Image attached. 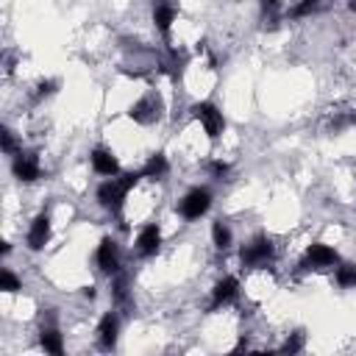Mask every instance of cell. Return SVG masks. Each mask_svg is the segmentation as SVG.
Segmentation results:
<instances>
[{"label": "cell", "instance_id": "obj_1", "mask_svg": "<svg viewBox=\"0 0 356 356\" xmlns=\"http://www.w3.org/2000/svg\"><path fill=\"white\" fill-rule=\"evenodd\" d=\"M139 178H142V172H125L122 178H111V181L100 184V189H97V200H100V206L117 214V211L122 209V203H125V195L136 186Z\"/></svg>", "mask_w": 356, "mask_h": 356}, {"label": "cell", "instance_id": "obj_2", "mask_svg": "<svg viewBox=\"0 0 356 356\" xmlns=\"http://www.w3.org/2000/svg\"><path fill=\"white\" fill-rule=\"evenodd\" d=\"M273 256H275V250H273V242H270L267 236L250 239V242L242 248V253H239V259H242L245 267H264V264L273 261Z\"/></svg>", "mask_w": 356, "mask_h": 356}, {"label": "cell", "instance_id": "obj_3", "mask_svg": "<svg viewBox=\"0 0 356 356\" xmlns=\"http://www.w3.org/2000/svg\"><path fill=\"white\" fill-rule=\"evenodd\" d=\"M209 206H211V192L195 186V189H189V192L184 195V200L178 203V211H181V217H186V220H197V217H203V214L209 211Z\"/></svg>", "mask_w": 356, "mask_h": 356}, {"label": "cell", "instance_id": "obj_4", "mask_svg": "<svg viewBox=\"0 0 356 356\" xmlns=\"http://www.w3.org/2000/svg\"><path fill=\"white\" fill-rule=\"evenodd\" d=\"M192 117L203 125V131L209 134V139H217L222 134V128H225V120H222L220 108L211 106V103H195L192 106Z\"/></svg>", "mask_w": 356, "mask_h": 356}, {"label": "cell", "instance_id": "obj_5", "mask_svg": "<svg viewBox=\"0 0 356 356\" xmlns=\"http://www.w3.org/2000/svg\"><path fill=\"white\" fill-rule=\"evenodd\" d=\"M337 261H339L337 250H331L323 242H314V245L306 248V253L300 259V270H323V267H334Z\"/></svg>", "mask_w": 356, "mask_h": 356}, {"label": "cell", "instance_id": "obj_6", "mask_svg": "<svg viewBox=\"0 0 356 356\" xmlns=\"http://www.w3.org/2000/svg\"><path fill=\"white\" fill-rule=\"evenodd\" d=\"M11 170H14V175H17L19 181H25V184H31V181H36V178L42 175V167H39V156H36V153H17Z\"/></svg>", "mask_w": 356, "mask_h": 356}, {"label": "cell", "instance_id": "obj_7", "mask_svg": "<svg viewBox=\"0 0 356 356\" xmlns=\"http://www.w3.org/2000/svg\"><path fill=\"white\" fill-rule=\"evenodd\" d=\"M95 259H97V267H100L106 275H114V273L120 270V253H117V245H114L111 236H103V239H100Z\"/></svg>", "mask_w": 356, "mask_h": 356}, {"label": "cell", "instance_id": "obj_8", "mask_svg": "<svg viewBox=\"0 0 356 356\" xmlns=\"http://www.w3.org/2000/svg\"><path fill=\"white\" fill-rule=\"evenodd\" d=\"M117 334H120V317L114 312L103 314L100 317V325H97V345L103 350H111L117 345Z\"/></svg>", "mask_w": 356, "mask_h": 356}, {"label": "cell", "instance_id": "obj_9", "mask_svg": "<svg viewBox=\"0 0 356 356\" xmlns=\"http://www.w3.org/2000/svg\"><path fill=\"white\" fill-rule=\"evenodd\" d=\"M47 239H50V217L42 211V214L33 217V222L28 228V248L31 250H42L47 245Z\"/></svg>", "mask_w": 356, "mask_h": 356}, {"label": "cell", "instance_id": "obj_10", "mask_svg": "<svg viewBox=\"0 0 356 356\" xmlns=\"http://www.w3.org/2000/svg\"><path fill=\"white\" fill-rule=\"evenodd\" d=\"M128 117H131L134 122H142V125L156 122V120H159V100H153V97L136 100V103L128 108Z\"/></svg>", "mask_w": 356, "mask_h": 356}, {"label": "cell", "instance_id": "obj_11", "mask_svg": "<svg viewBox=\"0 0 356 356\" xmlns=\"http://www.w3.org/2000/svg\"><path fill=\"white\" fill-rule=\"evenodd\" d=\"M159 245H161V231H159V225H156V222L145 225V228L139 231V236H136V250H139V256H153V253L159 250Z\"/></svg>", "mask_w": 356, "mask_h": 356}, {"label": "cell", "instance_id": "obj_12", "mask_svg": "<svg viewBox=\"0 0 356 356\" xmlns=\"http://www.w3.org/2000/svg\"><path fill=\"white\" fill-rule=\"evenodd\" d=\"M236 292H239V281L236 278H222V281H217L214 284V292H211V309H220V306H225V303H231L234 298H236Z\"/></svg>", "mask_w": 356, "mask_h": 356}, {"label": "cell", "instance_id": "obj_13", "mask_svg": "<svg viewBox=\"0 0 356 356\" xmlns=\"http://www.w3.org/2000/svg\"><path fill=\"white\" fill-rule=\"evenodd\" d=\"M89 159H92L95 172H100V175H117V172H120V161H117L114 153L106 150V147H95Z\"/></svg>", "mask_w": 356, "mask_h": 356}, {"label": "cell", "instance_id": "obj_14", "mask_svg": "<svg viewBox=\"0 0 356 356\" xmlns=\"http://www.w3.org/2000/svg\"><path fill=\"white\" fill-rule=\"evenodd\" d=\"M172 19H175V6L170 0H153V22L156 28L167 36L170 28H172Z\"/></svg>", "mask_w": 356, "mask_h": 356}, {"label": "cell", "instance_id": "obj_15", "mask_svg": "<svg viewBox=\"0 0 356 356\" xmlns=\"http://www.w3.org/2000/svg\"><path fill=\"white\" fill-rule=\"evenodd\" d=\"M167 170H170V164H167V159H164V153H153L150 159H147V164L142 167V178H164L167 175Z\"/></svg>", "mask_w": 356, "mask_h": 356}, {"label": "cell", "instance_id": "obj_16", "mask_svg": "<svg viewBox=\"0 0 356 356\" xmlns=\"http://www.w3.org/2000/svg\"><path fill=\"white\" fill-rule=\"evenodd\" d=\"M39 342H42V348L47 350V353H64V345H61V334L56 331V328H42V337H39Z\"/></svg>", "mask_w": 356, "mask_h": 356}, {"label": "cell", "instance_id": "obj_17", "mask_svg": "<svg viewBox=\"0 0 356 356\" xmlns=\"http://www.w3.org/2000/svg\"><path fill=\"white\" fill-rule=\"evenodd\" d=\"M211 239H214V248L217 250H228L231 248V228L225 225V222H214L211 225Z\"/></svg>", "mask_w": 356, "mask_h": 356}, {"label": "cell", "instance_id": "obj_18", "mask_svg": "<svg viewBox=\"0 0 356 356\" xmlns=\"http://www.w3.org/2000/svg\"><path fill=\"white\" fill-rule=\"evenodd\" d=\"M337 284L345 286V289L356 286V264H342V267H337Z\"/></svg>", "mask_w": 356, "mask_h": 356}, {"label": "cell", "instance_id": "obj_19", "mask_svg": "<svg viewBox=\"0 0 356 356\" xmlns=\"http://www.w3.org/2000/svg\"><path fill=\"white\" fill-rule=\"evenodd\" d=\"M356 125V111H339L337 120L331 122V131H342V128H350Z\"/></svg>", "mask_w": 356, "mask_h": 356}, {"label": "cell", "instance_id": "obj_20", "mask_svg": "<svg viewBox=\"0 0 356 356\" xmlns=\"http://www.w3.org/2000/svg\"><path fill=\"white\" fill-rule=\"evenodd\" d=\"M0 289H3V292H17V289H19V278H17L11 270H3V273H0Z\"/></svg>", "mask_w": 356, "mask_h": 356}, {"label": "cell", "instance_id": "obj_21", "mask_svg": "<svg viewBox=\"0 0 356 356\" xmlns=\"http://www.w3.org/2000/svg\"><path fill=\"white\" fill-rule=\"evenodd\" d=\"M300 348H303V334L298 331V334H292V339H286V342H284V348H281V350H284V353H298Z\"/></svg>", "mask_w": 356, "mask_h": 356}, {"label": "cell", "instance_id": "obj_22", "mask_svg": "<svg viewBox=\"0 0 356 356\" xmlns=\"http://www.w3.org/2000/svg\"><path fill=\"white\" fill-rule=\"evenodd\" d=\"M317 3H320V0H300V3L292 8V17H303V14H309L312 8H317Z\"/></svg>", "mask_w": 356, "mask_h": 356}, {"label": "cell", "instance_id": "obj_23", "mask_svg": "<svg viewBox=\"0 0 356 356\" xmlns=\"http://www.w3.org/2000/svg\"><path fill=\"white\" fill-rule=\"evenodd\" d=\"M261 8H264V14H267L270 19H275V14H278V8H281V0H261Z\"/></svg>", "mask_w": 356, "mask_h": 356}, {"label": "cell", "instance_id": "obj_24", "mask_svg": "<svg viewBox=\"0 0 356 356\" xmlns=\"http://www.w3.org/2000/svg\"><path fill=\"white\" fill-rule=\"evenodd\" d=\"M53 89H56V83H53V81H42V83H39V92H36V97H47V95H53Z\"/></svg>", "mask_w": 356, "mask_h": 356}, {"label": "cell", "instance_id": "obj_25", "mask_svg": "<svg viewBox=\"0 0 356 356\" xmlns=\"http://www.w3.org/2000/svg\"><path fill=\"white\" fill-rule=\"evenodd\" d=\"M3 150L6 153H14V136H11V131H3Z\"/></svg>", "mask_w": 356, "mask_h": 356}, {"label": "cell", "instance_id": "obj_26", "mask_svg": "<svg viewBox=\"0 0 356 356\" xmlns=\"http://www.w3.org/2000/svg\"><path fill=\"white\" fill-rule=\"evenodd\" d=\"M211 172H214L217 178H222V175L228 172V164H225V161H211Z\"/></svg>", "mask_w": 356, "mask_h": 356}, {"label": "cell", "instance_id": "obj_27", "mask_svg": "<svg viewBox=\"0 0 356 356\" xmlns=\"http://www.w3.org/2000/svg\"><path fill=\"white\" fill-rule=\"evenodd\" d=\"M348 6H350V8H353V11H356V0H348Z\"/></svg>", "mask_w": 356, "mask_h": 356}]
</instances>
